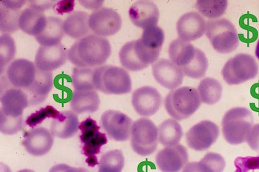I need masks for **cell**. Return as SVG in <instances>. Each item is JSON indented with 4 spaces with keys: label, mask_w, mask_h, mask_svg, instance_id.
<instances>
[{
    "label": "cell",
    "mask_w": 259,
    "mask_h": 172,
    "mask_svg": "<svg viewBox=\"0 0 259 172\" xmlns=\"http://www.w3.org/2000/svg\"><path fill=\"white\" fill-rule=\"evenodd\" d=\"M49 172H90L88 169L83 168H74L66 164L55 165Z\"/></svg>",
    "instance_id": "7bdbcfd3"
},
{
    "label": "cell",
    "mask_w": 259,
    "mask_h": 172,
    "mask_svg": "<svg viewBox=\"0 0 259 172\" xmlns=\"http://www.w3.org/2000/svg\"><path fill=\"white\" fill-rule=\"evenodd\" d=\"M29 7H32L41 11L45 12L52 8H54L55 4L57 3L55 1H29Z\"/></svg>",
    "instance_id": "ee69618b"
},
{
    "label": "cell",
    "mask_w": 259,
    "mask_h": 172,
    "mask_svg": "<svg viewBox=\"0 0 259 172\" xmlns=\"http://www.w3.org/2000/svg\"><path fill=\"white\" fill-rule=\"evenodd\" d=\"M80 4H82L83 6L85 7V8L87 9H97L98 8V6H97V5H99V6H101L102 4H103V1L101 2H80Z\"/></svg>",
    "instance_id": "bcb514c9"
},
{
    "label": "cell",
    "mask_w": 259,
    "mask_h": 172,
    "mask_svg": "<svg viewBox=\"0 0 259 172\" xmlns=\"http://www.w3.org/2000/svg\"><path fill=\"white\" fill-rule=\"evenodd\" d=\"M168 56L170 60L181 68L184 75L191 78H202L209 67V61L203 51L180 38L170 43Z\"/></svg>",
    "instance_id": "7a4b0ae2"
},
{
    "label": "cell",
    "mask_w": 259,
    "mask_h": 172,
    "mask_svg": "<svg viewBox=\"0 0 259 172\" xmlns=\"http://www.w3.org/2000/svg\"><path fill=\"white\" fill-rule=\"evenodd\" d=\"M206 21L200 13L184 14L178 20L177 30L179 38L187 42L200 38L205 33Z\"/></svg>",
    "instance_id": "ffe728a7"
},
{
    "label": "cell",
    "mask_w": 259,
    "mask_h": 172,
    "mask_svg": "<svg viewBox=\"0 0 259 172\" xmlns=\"http://www.w3.org/2000/svg\"><path fill=\"white\" fill-rule=\"evenodd\" d=\"M100 98L96 91H74L70 108L74 113H94L99 110Z\"/></svg>",
    "instance_id": "484cf974"
},
{
    "label": "cell",
    "mask_w": 259,
    "mask_h": 172,
    "mask_svg": "<svg viewBox=\"0 0 259 172\" xmlns=\"http://www.w3.org/2000/svg\"><path fill=\"white\" fill-rule=\"evenodd\" d=\"M16 51V44L12 37L8 34H2L0 36V69L2 74L6 66L15 57Z\"/></svg>",
    "instance_id": "8d00e7d4"
},
{
    "label": "cell",
    "mask_w": 259,
    "mask_h": 172,
    "mask_svg": "<svg viewBox=\"0 0 259 172\" xmlns=\"http://www.w3.org/2000/svg\"><path fill=\"white\" fill-rule=\"evenodd\" d=\"M235 166V172H259V156L237 157Z\"/></svg>",
    "instance_id": "ab89813d"
},
{
    "label": "cell",
    "mask_w": 259,
    "mask_h": 172,
    "mask_svg": "<svg viewBox=\"0 0 259 172\" xmlns=\"http://www.w3.org/2000/svg\"><path fill=\"white\" fill-rule=\"evenodd\" d=\"M89 14L83 11H75L64 21V33L73 39H80L89 35L91 32L89 25Z\"/></svg>",
    "instance_id": "4316f807"
},
{
    "label": "cell",
    "mask_w": 259,
    "mask_h": 172,
    "mask_svg": "<svg viewBox=\"0 0 259 172\" xmlns=\"http://www.w3.org/2000/svg\"><path fill=\"white\" fill-rule=\"evenodd\" d=\"M64 21L55 16L47 17V22L43 31L35 36L41 46H53L61 44L64 35Z\"/></svg>",
    "instance_id": "83f0119b"
},
{
    "label": "cell",
    "mask_w": 259,
    "mask_h": 172,
    "mask_svg": "<svg viewBox=\"0 0 259 172\" xmlns=\"http://www.w3.org/2000/svg\"><path fill=\"white\" fill-rule=\"evenodd\" d=\"M90 29L95 34L105 37L114 35L121 29L122 19L114 9L102 8L90 15Z\"/></svg>",
    "instance_id": "7c38bea8"
},
{
    "label": "cell",
    "mask_w": 259,
    "mask_h": 172,
    "mask_svg": "<svg viewBox=\"0 0 259 172\" xmlns=\"http://www.w3.org/2000/svg\"><path fill=\"white\" fill-rule=\"evenodd\" d=\"M17 172H35V171L32 170V169H22V170H20Z\"/></svg>",
    "instance_id": "681fc988"
},
{
    "label": "cell",
    "mask_w": 259,
    "mask_h": 172,
    "mask_svg": "<svg viewBox=\"0 0 259 172\" xmlns=\"http://www.w3.org/2000/svg\"><path fill=\"white\" fill-rule=\"evenodd\" d=\"M37 67L30 60L20 59L14 60L6 71V78L14 88L25 90L29 87L36 78Z\"/></svg>",
    "instance_id": "9a60e30c"
},
{
    "label": "cell",
    "mask_w": 259,
    "mask_h": 172,
    "mask_svg": "<svg viewBox=\"0 0 259 172\" xmlns=\"http://www.w3.org/2000/svg\"><path fill=\"white\" fill-rule=\"evenodd\" d=\"M26 1H1V4L7 8L20 9L26 4Z\"/></svg>",
    "instance_id": "f6af8a7d"
},
{
    "label": "cell",
    "mask_w": 259,
    "mask_h": 172,
    "mask_svg": "<svg viewBox=\"0 0 259 172\" xmlns=\"http://www.w3.org/2000/svg\"><path fill=\"white\" fill-rule=\"evenodd\" d=\"M140 39L148 50L160 54L165 41V33L160 27L156 25L143 29Z\"/></svg>",
    "instance_id": "d6a6232c"
},
{
    "label": "cell",
    "mask_w": 259,
    "mask_h": 172,
    "mask_svg": "<svg viewBox=\"0 0 259 172\" xmlns=\"http://www.w3.org/2000/svg\"><path fill=\"white\" fill-rule=\"evenodd\" d=\"M246 142L251 150L259 153V123L253 125Z\"/></svg>",
    "instance_id": "60d3db41"
},
{
    "label": "cell",
    "mask_w": 259,
    "mask_h": 172,
    "mask_svg": "<svg viewBox=\"0 0 259 172\" xmlns=\"http://www.w3.org/2000/svg\"><path fill=\"white\" fill-rule=\"evenodd\" d=\"M163 104V98L159 91L152 86L145 85L134 91L132 104L136 113L148 117L154 115Z\"/></svg>",
    "instance_id": "4fadbf2b"
},
{
    "label": "cell",
    "mask_w": 259,
    "mask_h": 172,
    "mask_svg": "<svg viewBox=\"0 0 259 172\" xmlns=\"http://www.w3.org/2000/svg\"><path fill=\"white\" fill-rule=\"evenodd\" d=\"M94 68L75 67L71 76L74 89L76 91L97 90L94 83Z\"/></svg>",
    "instance_id": "e575fe53"
},
{
    "label": "cell",
    "mask_w": 259,
    "mask_h": 172,
    "mask_svg": "<svg viewBox=\"0 0 259 172\" xmlns=\"http://www.w3.org/2000/svg\"><path fill=\"white\" fill-rule=\"evenodd\" d=\"M20 9H13L0 3V31L2 34L13 33L20 29Z\"/></svg>",
    "instance_id": "1f68e13d"
},
{
    "label": "cell",
    "mask_w": 259,
    "mask_h": 172,
    "mask_svg": "<svg viewBox=\"0 0 259 172\" xmlns=\"http://www.w3.org/2000/svg\"><path fill=\"white\" fill-rule=\"evenodd\" d=\"M54 136L46 127H39L25 132L22 145L27 152L35 157L47 154L52 148Z\"/></svg>",
    "instance_id": "d6986e66"
},
{
    "label": "cell",
    "mask_w": 259,
    "mask_h": 172,
    "mask_svg": "<svg viewBox=\"0 0 259 172\" xmlns=\"http://www.w3.org/2000/svg\"><path fill=\"white\" fill-rule=\"evenodd\" d=\"M79 130L81 131L80 140L83 144L82 153L87 157L98 154L102 146L108 143L106 135L99 132L100 126L91 117L80 123Z\"/></svg>",
    "instance_id": "5bb4252c"
},
{
    "label": "cell",
    "mask_w": 259,
    "mask_h": 172,
    "mask_svg": "<svg viewBox=\"0 0 259 172\" xmlns=\"http://www.w3.org/2000/svg\"><path fill=\"white\" fill-rule=\"evenodd\" d=\"M152 74L159 85L170 90L180 87L185 76L180 67L165 59H158L152 64Z\"/></svg>",
    "instance_id": "e0dca14e"
},
{
    "label": "cell",
    "mask_w": 259,
    "mask_h": 172,
    "mask_svg": "<svg viewBox=\"0 0 259 172\" xmlns=\"http://www.w3.org/2000/svg\"><path fill=\"white\" fill-rule=\"evenodd\" d=\"M60 114H61V112L56 110L54 107L47 106L45 108H41L40 110L30 115L25 120V124L33 128L36 125L42 123L46 118H52L55 119V118L59 117Z\"/></svg>",
    "instance_id": "74e56055"
},
{
    "label": "cell",
    "mask_w": 259,
    "mask_h": 172,
    "mask_svg": "<svg viewBox=\"0 0 259 172\" xmlns=\"http://www.w3.org/2000/svg\"><path fill=\"white\" fill-rule=\"evenodd\" d=\"M124 166L123 153L119 150H113L102 156L98 172H122Z\"/></svg>",
    "instance_id": "d590c367"
},
{
    "label": "cell",
    "mask_w": 259,
    "mask_h": 172,
    "mask_svg": "<svg viewBox=\"0 0 259 172\" xmlns=\"http://www.w3.org/2000/svg\"><path fill=\"white\" fill-rule=\"evenodd\" d=\"M253 125V116L246 108L237 107L224 114L222 120L224 138L229 144L240 145L246 141Z\"/></svg>",
    "instance_id": "3957f363"
},
{
    "label": "cell",
    "mask_w": 259,
    "mask_h": 172,
    "mask_svg": "<svg viewBox=\"0 0 259 172\" xmlns=\"http://www.w3.org/2000/svg\"><path fill=\"white\" fill-rule=\"evenodd\" d=\"M188 161L187 149L180 144L162 149L156 156V164L162 172H179Z\"/></svg>",
    "instance_id": "2e32d148"
},
{
    "label": "cell",
    "mask_w": 259,
    "mask_h": 172,
    "mask_svg": "<svg viewBox=\"0 0 259 172\" xmlns=\"http://www.w3.org/2000/svg\"><path fill=\"white\" fill-rule=\"evenodd\" d=\"M129 16L136 27L145 29L158 24L159 11L152 2L138 1L130 8Z\"/></svg>",
    "instance_id": "7402d4cb"
},
{
    "label": "cell",
    "mask_w": 259,
    "mask_h": 172,
    "mask_svg": "<svg viewBox=\"0 0 259 172\" xmlns=\"http://www.w3.org/2000/svg\"><path fill=\"white\" fill-rule=\"evenodd\" d=\"M196 9L201 15L209 19L216 20L225 13L228 8L226 0H199L196 3Z\"/></svg>",
    "instance_id": "836d02e7"
},
{
    "label": "cell",
    "mask_w": 259,
    "mask_h": 172,
    "mask_svg": "<svg viewBox=\"0 0 259 172\" xmlns=\"http://www.w3.org/2000/svg\"><path fill=\"white\" fill-rule=\"evenodd\" d=\"M183 136L182 125L174 118H168L159 125V142L165 147L178 145Z\"/></svg>",
    "instance_id": "f546056e"
},
{
    "label": "cell",
    "mask_w": 259,
    "mask_h": 172,
    "mask_svg": "<svg viewBox=\"0 0 259 172\" xmlns=\"http://www.w3.org/2000/svg\"><path fill=\"white\" fill-rule=\"evenodd\" d=\"M111 53L112 48L107 39L90 34L75 41L68 51V59L77 67L94 68L105 64Z\"/></svg>",
    "instance_id": "6da1fadb"
},
{
    "label": "cell",
    "mask_w": 259,
    "mask_h": 172,
    "mask_svg": "<svg viewBox=\"0 0 259 172\" xmlns=\"http://www.w3.org/2000/svg\"><path fill=\"white\" fill-rule=\"evenodd\" d=\"M201 104L198 90L188 86L170 91L165 99L166 112L177 120L190 117L198 110Z\"/></svg>",
    "instance_id": "277c9868"
},
{
    "label": "cell",
    "mask_w": 259,
    "mask_h": 172,
    "mask_svg": "<svg viewBox=\"0 0 259 172\" xmlns=\"http://www.w3.org/2000/svg\"><path fill=\"white\" fill-rule=\"evenodd\" d=\"M159 143L158 127L151 120L142 118L134 122L131 146L141 156H149L157 150Z\"/></svg>",
    "instance_id": "52a82bcc"
},
{
    "label": "cell",
    "mask_w": 259,
    "mask_h": 172,
    "mask_svg": "<svg viewBox=\"0 0 259 172\" xmlns=\"http://www.w3.org/2000/svg\"><path fill=\"white\" fill-rule=\"evenodd\" d=\"M47 22L45 12L28 7L21 13L19 20L20 29L29 35H39L46 27Z\"/></svg>",
    "instance_id": "d4e9b609"
},
{
    "label": "cell",
    "mask_w": 259,
    "mask_h": 172,
    "mask_svg": "<svg viewBox=\"0 0 259 172\" xmlns=\"http://www.w3.org/2000/svg\"><path fill=\"white\" fill-rule=\"evenodd\" d=\"M101 124L113 140L124 142L131 137L133 120L126 114L116 110H108L101 116Z\"/></svg>",
    "instance_id": "8fae6325"
},
{
    "label": "cell",
    "mask_w": 259,
    "mask_h": 172,
    "mask_svg": "<svg viewBox=\"0 0 259 172\" xmlns=\"http://www.w3.org/2000/svg\"><path fill=\"white\" fill-rule=\"evenodd\" d=\"M205 34L214 50L221 54L233 52L239 45L235 25L226 18L208 20Z\"/></svg>",
    "instance_id": "8992f818"
},
{
    "label": "cell",
    "mask_w": 259,
    "mask_h": 172,
    "mask_svg": "<svg viewBox=\"0 0 259 172\" xmlns=\"http://www.w3.org/2000/svg\"><path fill=\"white\" fill-rule=\"evenodd\" d=\"M24 127V118H13L0 114V131L4 135H14L21 131Z\"/></svg>",
    "instance_id": "f35d334b"
},
{
    "label": "cell",
    "mask_w": 259,
    "mask_h": 172,
    "mask_svg": "<svg viewBox=\"0 0 259 172\" xmlns=\"http://www.w3.org/2000/svg\"><path fill=\"white\" fill-rule=\"evenodd\" d=\"M226 164V160L221 155L209 152L200 161L189 162L182 172H223Z\"/></svg>",
    "instance_id": "f1b7e54d"
},
{
    "label": "cell",
    "mask_w": 259,
    "mask_h": 172,
    "mask_svg": "<svg viewBox=\"0 0 259 172\" xmlns=\"http://www.w3.org/2000/svg\"><path fill=\"white\" fill-rule=\"evenodd\" d=\"M255 55L256 57L257 58V59L259 61V39L257 41V43H256V48H255Z\"/></svg>",
    "instance_id": "c3c4849f"
},
{
    "label": "cell",
    "mask_w": 259,
    "mask_h": 172,
    "mask_svg": "<svg viewBox=\"0 0 259 172\" xmlns=\"http://www.w3.org/2000/svg\"><path fill=\"white\" fill-rule=\"evenodd\" d=\"M85 162H87L88 165L90 167H94L95 166H96L97 164H99L98 159H97L96 155H95V156L88 157L87 159L85 160Z\"/></svg>",
    "instance_id": "7dc6e473"
},
{
    "label": "cell",
    "mask_w": 259,
    "mask_h": 172,
    "mask_svg": "<svg viewBox=\"0 0 259 172\" xmlns=\"http://www.w3.org/2000/svg\"><path fill=\"white\" fill-rule=\"evenodd\" d=\"M198 92L201 101L207 105H213L221 100L223 95V85L213 78H205L200 81Z\"/></svg>",
    "instance_id": "4dcf8cb0"
},
{
    "label": "cell",
    "mask_w": 259,
    "mask_h": 172,
    "mask_svg": "<svg viewBox=\"0 0 259 172\" xmlns=\"http://www.w3.org/2000/svg\"><path fill=\"white\" fill-rule=\"evenodd\" d=\"M0 101V114L9 117H23L25 109L29 106L28 97L24 91L16 88H11L2 93Z\"/></svg>",
    "instance_id": "44dd1931"
},
{
    "label": "cell",
    "mask_w": 259,
    "mask_h": 172,
    "mask_svg": "<svg viewBox=\"0 0 259 172\" xmlns=\"http://www.w3.org/2000/svg\"><path fill=\"white\" fill-rule=\"evenodd\" d=\"M219 136L218 125L210 120H203L193 125L187 132V146L192 150L203 152L211 147Z\"/></svg>",
    "instance_id": "30bf717a"
},
{
    "label": "cell",
    "mask_w": 259,
    "mask_h": 172,
    "mask_svg": "<svg viewBox=\"0 0 259 172\" xmlns=\"http://www.w3.org/2000/svg\"><path fill=\"white\" fill-rule=\"evenodd\" d=\"M160 54L148 50L139 38L129 41L119 51L120 62L131 71H142L158 60Z\"/></svg>",
    "instance_id": "9c48e42d"
},
{
    "label": "cell",
    "mask_w": 259,
    "mask_h": 172,
    "mask_svg": "<svg viewBox=\"0 0 259 172\" xmlns=\"http://www.w3.org/2000/svg\"><path fill=\"white\" fill-rule=\"evenodd\" d=\"M79 125V120L75 113L65 111L53 119L51 124V132L58 138L69 139L77 133Z\"/></svg>",
    "instance_id": "cb8c5ba5"
},
{
    "label": "cell",
    "mask_w": 259,
    "mask_h": 172,
    "mask_svg": "<svg viewBox=\"0 0 259 172\" xmlns=\"http://www.w3.org/2000/svg\"><path fill=\"white\" fill-rule=\"evenodd\" d=\"M94 80L97 90L107 95H124L132 90L128 71L121 67L103 66L95 68Z\"/></svg>",
    "instance_id": "5b68a950"
},
{
    "label": "cell",
    "mask_w": 259,
    "mask_h": 172,
    "mask_svg": "<svg viewBox=\"0 0 259 172\" xmlns=\"http://www.w3.org/2000/svg\"><path fill=\"white\" fill-rule=\"evenodd\" d=\"M74 7H75V1L65 0V1L57 2L54 6V10L57 13L63 15V14L69 13L73 11Z\"/></svg>",
    "instance_id": "b9f144b4"
},
{
    "label": "cell",
    "mask_w": 259,
    "mask_h": 172,
    "mask_svg": "<svg viewBox=\"0 0 259 172\" xmlns=\"http://www.w3.org/2000/svg\"><path fill=\"white\" fill-rule=\"evenodd\" d=\"M67 49L62 44L53 46H40L34 59L37 69L52 72L63 66L68 59Z\"/></svg>",
    "instance_id": "ac0fdd59"
},
{
    "label": "cell",
    "mask_w": 259,
    "mask_h": 172,
    "mask_svg": "<svg viewBox=\"0 0 259 172\" xmlns=\"http://www.w3.org/2000/svg\"><path fill=\"white\" fill-rule=\"evenodd\" d=\"M53 86V76L52 72L41 71L37 69L34 82L29 87L23 90L28 97L29 106H35L41 103L48 98Z\"/></svg>",
    "instance_id": "603a6c76"
},
{
    "label": "cell",
    "mask_w": 259,
    "mask_h": 172,
    "mask_svg": "<svg viewBox=\"0 0 259 172\" xmlns=\"http://www.w3.org/2000/svg\"><path fill=\"white\" fill-rule=\"evenodd\" d=\"M258 73L257 63L253 57L245 53L238 54L224 65L222 75L228 85L240 83L255 78Z\"/></svg>",
    "instance_id": "ba28073f"
}]
</instances>
